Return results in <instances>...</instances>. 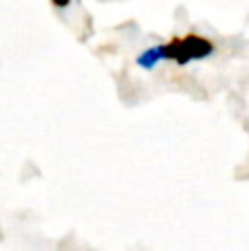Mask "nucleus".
<instances>
[{"instance_id":"3","label":"nucleus","mask_w":249,"mask_h":251,"mask_svg":"<svg viewBox=\"0 0 249 251\" xmlns=\"http://www.w3.org/2000/svg\"><path fill=\"white\" fill-rule=\"evenodd\" d=\"M51 4L53 7H57V9H66L71 4V0H51Z\"/></svg>"},{"instance_id":"2","label":"nucleus","mask_w":249,"mask_h":251,"mask_svg":"<svg viewBox=\"0 0 249 251\" xmlns=\"http://www.w3.org/2000/svg\"><path fill=\"white\" fill-rule=\"evenodd\" d=\"M161 60H163V53H161V44H159V47H152L141 53V55L137 57V64L144 66V69H154L157 62H161Z\"/></svg>"},{"instance_id":"1","label":"nucleus","mask_w":249,"mask_h":251,"mask_svg":"<svg viewBox=\"0 0 249 251\" xmlns=\"http://www.w3.org/2000/svg\"><path fill=\"white\" fill-rule=\"evenodd\" d=\"M163 60H172L185 66L192 60H205L214 53V42L199 33H188L183 38H172L170 42L161 44Z\"/></svg>"}]
</instances>
